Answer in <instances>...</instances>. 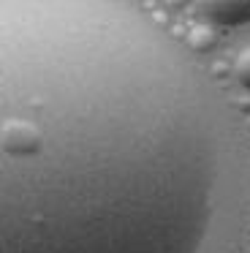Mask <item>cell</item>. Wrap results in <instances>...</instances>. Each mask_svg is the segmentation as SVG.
<instances>
[{
  "label": "cell",
  "mask_w": 250,
  "mask_h": 253,
  "mask_svg": "<svg viewBox=\"0 0 250 253\" xmlns=\"http://www.w3.org/2000/svg\"><path fill=\"white\" fill-rule=\"evenodd\" d=\"M220 147L179 46L120 0H0V253H199Z\"/></svg>",
  "instance_id": "cell-1"
},
{
  "label": "cell",
  "mask_w": 250,
  "mask_h": 253,
  "mask_svg": "<svg viewBox=\"0 0 250 253\" xmlns=\"http://www.w3.org/2000/svg\"><path fill=\"white\" fill-rule=\"evenodd\" d=\"M201 14L223 28H242L250 22V0H209L201 3Z\"/></svg>",
  "instance_id": "cell-2"
},
{
  "label": "cell",
  "mask_w": 250,
  "mask_h": 253,
  "mask_svg": "<svg viewBox=\"0 0 250 253\" xmlns=\"http://www.w3.org/2000/svg\"><path fill=\"white\" fill-rule=\"evenodd\" d=\"M234 77L245 90H250V46L245 52H239L237 63H234Z\"/></svg>",
  "instance_id": "cell-3"
}]
</instances>
